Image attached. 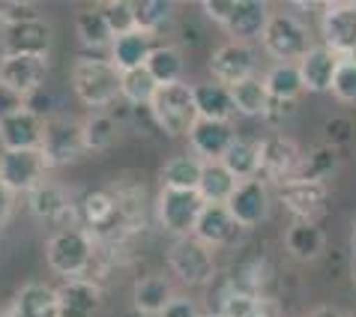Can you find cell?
<instances>
[{"label":"cell","instance_id":"3957f363","mask_svg":"<svg viewBox=\"0 0 356 317\" xmlns=\"http://www.w3.org/2000/svg\"><path fill=\"white\" fill-rule=\"evenodd\" d=\"M48 266L63 279H81L93 261V236L84 227H60L45 245Z\"/></svg>","mask_w":356,"mask_h":317},{"label":"cell","instance_id":"e575fe53","mask_svg":"<svg viewBox=\"0 0 356 317\" xmlns=\"http://www.w3.org/2000/svg\"><path fill=\"white\" fill-rule=\"evenodd\" d=\"M81 138H84V150L90 153L111 150V144L117 141V120L105 111H93L87 120H81Z\"/></svg>","mask_w":356,"mask_h":317},{"label":"cell","instance_id":"c3c4849f","mask_svg":"<svg viewBox=\"0 0 356 317\" xmlns=\"http://www.w3.org/2000/svg\"><path fill=\"white\" fill-rule=\"evenodd\" d=\"M270 311H275V309H273V302H266L264 311H261V317H275V314H270Z\"/></svg>","mask_w":356,"mask_h":317},{"label":"cell","instance_id":"484cf974","mask_svg":"<svg viewBox=\"0 0 356 317\" xmlns=\"http://www.w3.org/2000/svg\"><path fill=\"white\" fill-rule=\"evenodd\" d=\"M326 245L323 227L318 222H291V227L284 231V249H288L296 261H314L321 257Z\"/></svg>","mask_w":356,"mask_h":317},{"label":"cell","instance_id":"ee69618b","mask_svg":"<svg viewBox=\"0 0 356 317\" xmlns=\"http://www.w3.org/2000/svg\"><path fill=\"white\" fill-rule=\"evenodd\" d=\"M156 317H201L197 314V305L192 300H183V296H174L165 309L156 314Z\"/></svg>","mask_w":356,"mask_h":317},{"label":"cell","instance_id":"f1b7e54d","mask_svg":"<svg viewBox=\"0 0 356 317\" xmlns=\"http://www.w3.org/2000/svg\"><path fill=\"white\" fill-rule=\"evenodd\" d=\"M234 189H236V180L222 162H204L201 180H197V189H195L204 204H227Z\"/></svg>","mask_w":356,"mask_h":317},{"label":"cell","instance_id":"4fadbf2b","mask_svg":"<svg viewBox=\"0 0 356 317\" xmlns=\"http://www.w3.org/2000/svg\"><path fill=\"white\" fill-rule=\"evenodd\" d=\"M279 197L284 210L293 213L300 222H314L326 213L330 195H326L323 183H309V180H288L279 186Z\"/></svg>","mask_w":356,"mask_h":317},{"label":"cell","instance_id":"277c9868","mask_svg":"<svg viewBox=\"0 0 356 317\" xmlns=\"http://www.w3.org/2000/svg\"><path fill=\"white\" fill-rule=\"evenodd\" d=\"M261 42L275 63H300V57L312 48V36L293 13H270Z\"/></svg>","mask_w":356,"mask_h":317},{"label":"cell","instance_id":"ba28073f","mask_svg":"<svg viewBox=\"0 0 356 317\" xmlns=\"http://www.w3.org/2000/svg\"><path fill=\"white\" fill-rule=\"evenodd\" d=\"M204 210V201L195 189H162L159 192V225L168 234L192 236L195 222Z\"/></svg>","mask_w":356,"mask_h":317},{"label":"cell","instance_id":"836d02e7","mask_svg":"<svg viewBox=\"0 0 356 317\" xmlns=\"http://www.w3.org/2000/svg\"><path fill=\"white\" fill-rule=\"evenodd\" d=\"M264 84H266L270 99H275V102H296V96L302 93L296 63H273L264 75Z\"/></svg>","mask_w":356,"mask_h":317},{"label":"cell","instance_id":"681fc988","mask_svg":"<svg viewBox=\"0 0 356 317\" xmlns=\"http://www.w3.org/2000/svg\"><path fill=\"white\" fill-rule=\"evenodd\" d=\"M213 317H219V314H213Z\"/></svg>","mask_w":356,"mask_h":317},{"label":"cell","instance_id":"ab89813d","mask_svg":"<svg viewBox=\"0 0 356 317\" xmlns=\"http://www.w3.org/2000/svg\"><path fill=\"white\" fill-rule=\"evenodd\" d=\"M266 300L252 291H227L219 317H261Z\"/></svg>","mask_w":356,"mask_h":317},{"label":"cell","instance_id":"83f0119b","mask_svg":"<svg viewBox=\"0 0 356 317\" xmlns=\"http://www.w3.org/2000/svg\"><path fill=\"white\" fill-rule=\"evenodd\" d=\"M108 60H111L120 72H129V69H138L147 63V54L153 51L150 45V36L141 33V31H129L123 36H114L111 48H108Z\"/></svg>","mask_w":356,"mask_h":317},{"label":"cell","instance_id":"f6af8a7d","mask_svg":"<svg viewBox=\"0 0 356 317\" xmlns=\"http://www.w3.org/2000/svg\"><path fill=\"white\" fill-rule=\"evenodd\" d=\"M227 6H231V0H204V15L210 18V22L222 24L227 15Z\"/></svg>","mask_w":356,"mask_h":317},{"label":"cell","instance_id":"d6986e66","mask_svg":"<svg viewBox=\"0 0 356 317\" xmlns=\"http://www.w3.org/2000/svg\"><path fill=\"white\" fill-rule=\"evenodd\" d=\"M78 216H81V222L87 225V234H111L117 222H123L120 216V201L111 195V192H105V189H90L81 201H78Z\"/></svg>","mask_w":356,"mask_h":317},{"label":"cell","instance_id":"8992f818","mask_svg":"<svg viewBox=\"0 0 356 317\" xmlns=\"http://www.w3.org/2000/svg\"><path fill=\"white\" fill-rule=\"evenodd\" d=\"M258 156H261V165H258V180L261 183H288L300 174V165H302V150L293 138H284V135H270L258 141Z\"/></svg>","mask_w":356,"mask_h":317},{"label":"cell","instance_id":"f907efd6","mask_svg":"<svg viewBox=\"0 0 356 317\" xmlns=\"http://www.w3.org/2000/svg\"><path fill=\"white\" fill-rule=\"evenodd\" d=\"M353 249H356V243H353Z\"/></svg>","mask_w":356,"mask_h":317},{"label":"cell","instance_id":"ffe728a7","mask_svg":"<svg viewBox=\"0 0 356 317\" xmlns=\"http://www.w3.org/2000/svg\"><path fill=\"white\" fill-rule=\"evenodd\" d=\"M42 132H45L42 117L31 111V108H22L13 117L0 120V144H3V150H36L42 144Z\"/></svg>","mask_w":356,"mask_h":317},{"label":"cell","instance_id":"5bb4252c","mask_svg":"<svg viewBox=\"0 0 356 317\" xmlns=\"http://www.w3.org/2000/svg\"><path fill=\"white\" fill-rule=\"evenodd\" d=\"M266 22H270V6L261 3V0H231L222 27L231 36V42L249 45L252 39L264 36Z\"/></svg>","mask_w":356,"mask_h":317},{"label":"cell","instance_id":"7bdbcfd3","mask_svg":"<svg viewBox=\"0 0 356 317\" xmlns=\"http://www.w3.org/2000/svg\"><path fill=\"white\" fill-rule=\"evenodd\" d=\"M24 105V96L15 93L13 87H6L3 81H0V120H6V117H13L15 111H22Z\"/></svg>","mask_w":356,"mask_h":317},{"label":"cell","instance_id":"2e32d148","mask_svg":"<svg viewBox=\"0 0 356 317\" xmlns=\"http://www.w3.org/2000/svg\"><path fill=\"white\" fill-rule=\"evenodd\" d=\"M45 75H48V57H27V54L0 57V81L13 87L15 93H22L24 99L33 90H39Z\"/></svg>","mask_w":356,"mask_h":317},{"label":"cell","instance_id":"7dc6e473","mask_svg":"<svg viewBox=\"0 0 356 317\" xmlns=\"http://www.w3.org/2000/svg\"><path fill=\"white\" fill-rule=\"evenodd\" d=\"M312 317H350V314L344 311V309H332V305H323V309H318Z\"/></svg>","mask_w":356,"mask_h":317},{"label":"cell","instance_id":"30bf717a","mask_svg":"<svg viewBox=\"0 0 356 317\" xmlns=\"http://www.w3.org/2000/svg\"><path fill=\"white\" fill-rule=\"evenodd\" d=\"M42 150L48 168L72 165L84 153V138H81V123L75 120H48L42 132Z\"/></svg>","mask_w":356,"mask_h":317},{"label":"cell","instance_id":"d590c367","mask_svg":"<svg viewBox=\"0 0 356 317\" xmlns=\"http://www.w3.org/2000/svg\"><path fill=\"white\" fill-rule=\"evenodd\" d=\"M75 31H78V39L87 45V48H111L114 36L108 31L102 13L99 6H87V9H78L75 15Z\"/></svg>","mask_w":356,"mask_h":317},{"label":"cell","instance_id":"9c48e42d","mask_svg":"<svg viewBox=\"0 0 356 317\" xmlns=\"http://www.w3.org/2000/svg\"><path fill=\"white\" fill-rule=\"evenodd\" d=\"M48 162L42 150H3L0 153V183L9 192H31L45 180Z\"/></svg>","mask_w":356,"mask_h":317},{"label":"cell","instance_id":"7402d4cb","mask_svg":"<svg viewBox=\"0 0 356 317\" xmlns=\"http://www.w3.org/2000/svg\"><path fill=\"white\" fill-rule=\"evenodd\" d=\"M236 234H240V225L234 222V216L227 213L225 204H204V210L195 222V231H192L195 240H201L207 249L231 245Z\"/></svg>","mask_w":356,"mask_h":317},{"label":"cell","instance_id":"5b68a950","mask_svg":"<svg viewBox=\"0 0 356 317\" xmlns=\"http://www.w3.org/2000/svg\"><path fill=\"white\" fill-rule=\"evenodd\" d=\"M168 266L186 284H207L216 275L213 249H207L195 236H180V240L171 243V249H168Z\"/></svg>","mask_w":356,"mask_h":317},{"label":"cell","instance_id":"d6a6232c","mask_svg":"<svg viewBox=\"0 0 356 317\" xmlns=\"http://www.w3.org/2000/svg\"><path fill=\"white\" fill-rule=\"evenodd\" d=\"M222 165L234 174L236 183H245V180H258V165H261V156H258V144L254 141H236L227 147V153L222 156Z\"/></svg>","mask_w":356,"mask_h":317},{"label":"cell","instance_id":"7c38bea8","mask_svg":"<svg viewBox=\"0 0 356 317\" xmlns=\"http://www.w3.org/2000/svg\"><path fill=\"white\" fill-rule=\"evenodd\" d=\"M254 66H258V54L245 42H225L216 48L210 57L213 81H219L225 87H234V84L245 81V78H252Z\"/></svg>","mask_w":356,"mask_h":317},{"label":"cell","instance_id":"ac0fdd59","mask_svg":"<svg viewBox=\"0 0 356 317\" xmlns=\"http://www.w3.org/2000/svg\"><path fill=\"white\" fill-rule=\"evenodd\" d=\"M102 309V287L90 279H69L57 287V317H96Z\"/></svg>","mask_w":356,"mask_h":317},{"label":"cell","instance_id":"9a60e30c","mask_svg":"<svg viewBox=\"0 0 356 317\" xmlns=\"http://www.w3.org/2000/svg\"><path fill=\"white\" fill-rule=\"evenodd\" d=\"M225 206L240 227H254V225L266 222V216H270V189H266V183H261V180L236 183V189L227 197Z\"/></svg>","mask_w":356,"mask_h":317},{"label":"cell","instance_id":"d4e9b609","mask_svg":"<svg viewBox=\"0 0 356 317\" xmlns=\"http://www.w3.org/2000/svg\"><path fill=\"white\" fill-rule=\"evenodd\" d=\"M192 99H195V111L201 120H225L231 123V114H234V99L231 90L219 81H201V84H192Z\"/></svg>","mask_w":356,"mask_h":317},{"label":"cell","instance_id":"cb8c5ba5","mask_svg":"<svg viewBox=\"0 0 356 317\" xmlns=\"http://www.w3.org/2000/svg\"><path fill=\"white\" fill-rule=\"evenodd\" d=\"M6 317H57V291L42 282H31L13 296Z\"/></svg>","mask_w":356,"mask_h":317},{"label":"cell","instance_id":"b9f144b4","mask_svg":"<svg viewBox=\"0 0 356 317\" xmlns=\"http://www.w3.org/2000/svg\"><path fill=\"white\" fill-rule=\"evenodd\" d=\"M330 93L344 105H356V60H341L339 63Z\"/></svg>","mask_w":356,"mask_h":317},{"label":"cell","instance_id":"f35d334b","mask_svg":"<svg viewBox=\"0 0 356 317\" xmlns=\"http://www.w3.org/2000/svg\"><path fill=\"white\" fill-rule=\"evenodd\" d=\"M159 84L153 81V75L147 72L144 66L129 69V72H120V96L132 105H150Z\"/></svg>","mask_w":356,"mask_h":317},{"label":"cell","instance_id":"1f68e13d","mask_svg":"<svg viewBox=\"0 0 356 317\" xmlns=\"http://www.w3.org/2000/svg\"><path fill=\"white\" fill-rule=\"evenodd\" d=\"M234 99V111H240L245 117H264L266 105H270V93H266V84L261 75H252L245 81L227 87Z\"/></svg>","mask_w":356,"mask_h":317},{"label":"cell","instance_id":"60d3db41","mask_svg":"<svg viewBox=\"0 0 356 317\" xmlns=\"http://www.w3.org/2000/svg\"><path fill=\"white\" fill-rule=\"evenodd\" d=\"M99 13H102L108 31L111 36H123L135 31V15H132V3H123V0H108V3L99 6Z\"/></svg>","mask_w":356,"mask_h":317},{"label":"cell","instance_id":"4316f807","mask_svg":"<svg viewBox=\"0 0 356 317\" xmlns=\"http://www.w3.org/2000/svg\"><path fill=\"white\" fill-rule=\"evenodd\" d=\"M171 300H174V291L165 275H144V279H138L132 287V305L138 314L156 317Z\"/></svg>","mask_w":356,"mask_h":317},{"label":"cell","instance_id":"603a6c76","mask_svg":"<svg viewBox=\"0 0 356 317\" xmlns=\"http://www.w3.org/2000/svg\"><path fill=\"white\" fill-rule=\"evenodd\" d=\"M339 63H341V60L330 51V48L312 45L309 51L300 57V63H296V69H300L302 90H312V93H330Z\"/></svg>","mask_w":356,"mask_h":317},{"label":"cell","instance_id":"f546056e","mask_svg":"<svg viewBox=\"0 0 356 317\" xmlns=\"http://www.w3.org/2000/svg\"><path fill=\"white\" fill-rule=\"evenodd\" d=\"M144 69L153 75L156 84L165 87V84L183 81L186 60H183V54H180V48H177V45H153V51L147 54Z\"/></svg>","mask_w":356,"mask_h":317},{"label":"cell","instance_id":"e0dca14e","mask_svg":"<svg viewBox=\"0 0 356 317\" xmlns=\"http://www.w3.org/2000/svg\"><path fill=\"white\" fill-rule=\"evenodd\" d=\"M189 147L192 156H197L201 162H222V156L227 153V147L236 141V132L231 123L225 120H201L189 129Z\"/></svg>","mask_w":356,"mask_h":317},{"label":"cell","instance_id":"6da1fadb","mask_svg":"<svg viewBox=\"0 0 356 317\" xmlns=\"http://www.w3.org/2000/svg\"><path fill=\"white\" fill-rule=\"evenodd\" d=\"M72 90L87 108L102 111L120 99V69L108 57H78L72 66Z\"/></svg>","mask_w":356,"mask_h":317},{"label":"cell","instance_id":"44dd1931","mask_svg":"<svg viewBox=\"0 0 356 317\" xmlns=\"http://www.w3.org/2000/svg\"><path fill=\"white\" fill-rule=\"evenodd\" d=\"M27 206H31V213L39 222H66L75 213V204L69 197V192L60 183H51V180H42L27 192Z\"/></svg>","mask_w":356,"mask_h":317},{"label":"cell","instance_id":"4dcf8cb0","mask_svg":"<svg viewBox=\"0 0 356 317\" xmlns=\"http://www.w3.org/2000/svg\"><path fill=\"white\" fill-rule=\"evenodd\" d=\"M204 162L192 153L171 156L162 165V189H197Z\"/></svg>","mask_w":356,"mask_h":317},{"label":"cell","instance_id":"8d00e7d4","mask_svg":"<svg viewBox=\"0 0 356 317\" xmlns=\"http://www.w3.org/2000/svg\"><path fill=\"white\" fill-rule=\"evenodd\" d=\"M335 165H339V153H335V147H330V144L314 147V150L302 153L300 174H296L293 180H309V183H323L326 186V177H332Z\"/></svg>","mask_w":356,"mask_h":317},{"label":"cell","instance_id":"52a82bcc","mask_svg":"<svg viewBox=\"0 0 356 317\" xmlns=\"http://www.w3.org/2000/svg\"><path fill=\"white\" fill-rule=\"evenodd\" d=\"M323 48L339 60H356V3H330L321 9Z\"/></svg>","mask_w":356,"mask_h":317},{"label":"cell","instance_id":"74e56055","mask_svg":"<svg viewBox=\"0 0 356 317\" xmlns=\"http://www.w3.org/2000/svg\"><path fill=\"white\" fill-rule=\"evenodd\" d=\"M174 3L168 0H141V3H132V15H135V31L141 33H159L162 27L174 18Z\"/></svg>","mask_w":356,"mask_h":317},{"label":"cell","instance_id":"bcb514c9","mask_svg":"<svg viewBox=\"0 0 356 317\" xmlns=\"http://www.w3.org/2000/svg\"><path fill=\"white\" fill-rule=\"evenodd\" d=\"M9 216H13V192L0 183V227L9 222Z\"/></svg>","mask_w":356,"mask_h":317},{"label":"cell","instance_id":"7a4b0ae2","mask_svg":"<svg viewBox=\"0 0 356 317\" xmlns=\"http://www.w3.org/2000/svg\"><path fill=\"white\" fill-rule=\"evenodd\" d=\"M150 114H153L156 126H159L165 135L186 138V135H189V129L197 123L192 87L186 81L159 87L156 96H153V102H150Z\"/></svg>","mask_w":356,"mask_h":317},{"label":"cell","instance_id":"8fae6325","mask_svg":"<svg viewBox=\"0 0 356 317\" xmlns=\"http://www.w3.org/2000/svg\"><path fill=\"white\" fill-rule=\"evenodd\" d=\"M6 54H27V57H48L54 45V27L42 15L24 18V22L3 27Z\"/></svg>","mask_w":356,"mask_h":317}]
</instances>
